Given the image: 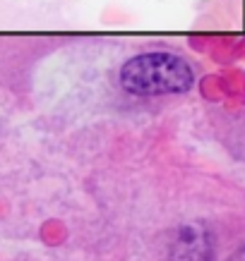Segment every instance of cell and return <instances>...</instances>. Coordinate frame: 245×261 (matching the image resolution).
I'll use <instances>...</instances> for the list:
<instances>
[{"mask_svg":"<svg viewBox=\"0 0 245 261\" xmlns=\"http://www.w3.org/2000/svg\"><path fill=\"white\" fill-rule=\"evenodd\" d=\"M192 82V67L173 53H144L127 60L120 70V84L137 96L183 94Z\"/></svg>","mask_w":245,"mask_h":261,"instance_id":"6da1fadb","label":"cell"},{"mask_svg":"<svg viewBox=\"0 0 245 261\" xmlns=\"http://www.w3.org/2000/svg\"><path fill=\"white\" fill-rule=\"evenodd\" d=\"M214 247L205 225L188 223L175 230L171 242V261H212Z\"/></svg>","mask_w":245,"mask_h":261,"instance_id":"7a4b0ae2","label":"cell"}]
</instances>
